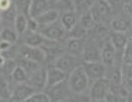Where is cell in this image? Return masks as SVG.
Masks as SVG:
<instances>
[{"label":"cell","mask_w":132,"mask_h":102,"mask_svg":"<svg viewBox=\"0 0 132 102\" xmlns=\"http://www.w3.org/2000/svg\"><path fill=\"white\" fill-rule=\"evenodd\" d=\"M18 35L17 31L11 27H3L0 30V40L9 42L10 44L13 45L18 40Z\"/></svg>","instance_id":"19"},{"label":"cell","mask_w":132,"mask_h":102,"mask_svg":"<svg viewBox=\"0 0 132 102\" xmlns=\"http://www.w3.org/2000/svg\"><path fill=\"white\" fill-rule=\"evenodd\" d=\"M126 98L128 101H132V91H128L127 95H126Z\"/></svg>","instance_id":"36"},{"label":"cell","mask_w":132,"mask_h":102,"mask_svg":"<svg viewBox=\"0 0 132 102\" xmlns=\"http://www.w3.org/2000/svg\"><path fill=\"white\" fill-rule=\"evenodd\" d=\"M2 25H3V20H2V17H1V14H0V30L2 29Z\"/></svg>","instance_id":"38"},{"label":"cell","mask_w":132,"mask_h":102,"mask_svg":"<svg viewBox=\"0 0 132 102\" xmlns=\"http://www.w3.org/2000/svg\"><path fill=\"white\" fill-rule=\"evenodd\" d=\"M111 27L117 32H126L129 29V23L124 19H114L111 22Z\"/></svg>","instance_id":"27"},{"label":"cell","mask_w":132,"mask_h":102,"mask_svg":"<svg viewBox=\"0 0 132 102\" xmlns=\"http://www.w3.org/2000/svg\"><path fill=\"white\" fill-rule=\"evenodd\" d=\"M110 42L113 44V46L115 47L116 51L119 52H122L124 51L126 45H127V42H128V38L126 36L125 32H117V31H114V33L110 36Z\"/></svg>","instance_id":"17"},{"label":"cell","mask_w":132,"mask_h":102,"mask_svg":"<svg viewBox=\"0 0 132 102\" xmlns=\"http://www.w3.org/2000/svg\"><path fill=\"white\" fill-rule=\"evenodd\" d=\"M40 32L43 34L48 40L57 42V41L62 40L64 38L66 30L62 26L61 23L57 24V22H55L53 24H50L48 26L42 27Z\"/></svg>","instance_id":"9"},{"label":"cell","mask_w":132,"mask_h":102,"mask_svg":"<svg viewBox=\"0 0 132 102\" xmlns=\"http://www.w3.org/2000/svg\"><path fill=\"white\" fill-rule=\"evenodd\" d=\"M110 90V83L105 77L93 81L88 91V96L93 101H104L107 93Z\"/></svg>","instance_id":"2"},{"label":"cell","mask_w":132,"mask_h":102,"mask_svg":"<svg viewBox=\"0 0 132 102\" xmlns=\"http://www.w3.org/2000/svg\"><path fill=\"white\" fill-rule=\"evenodd\" d=\"M12 46V44H10L9 42H6V41H3V40H0V49L1 51H7L9 48Z\"/></svg>","instance_id":"34"},{"label":"cell","mask_w":132,"mask_h":102,"mask_svg":"<svg viewBox=\"0 0 132 102\" xmlns=\"http://www.w3.org/2000/svg\"><path fill=\"white\" fill-rule=\"evenodd\" d=\"M42 47L44 48V50H45L46 59L50 60V61L54 60V62H55V60L59 57L60 55L62 54V53L60 52L59 48L56 47V46H53V45H44V46H42Z\"/></svg>","instance_id":"26"},{"label":"cell","mask_w":132,"mask_h":102,"mask_svg":"<svg viewBox=\"0 0 132 102\" xmlns=\"http://www.w3.org/2000/svg\"><path fill=\"white\" fill-rule=\"evenodd\" d=\"M126 10H127V12L129 13V15L132 17V3H128V4L126 5Z\"/></svg>","instance_id":"35"},{"label":"cell","mask_w":132,"mask_h":102,"mask_svg":"<svg viewBox=\"0 0 132 102\" xmlns=\"http://www.w3.org/2000/svg\"><path fill=\"white\" fill-rule=\"evenodd\" d=\"M27 83L31 85L35 90H42L47 85V70L44 68H37L29 73Z\"/></svg>","instance_id":"8"},{"label":"cell","mask_w":132,"mask_h":102,"mask_svg":"<svg viewBox=\"0 0 132 102\" xmlns=\"http://www.w3.org/2000/svg\"><path fill=\"white\" fill-rule=\"evenodd\" d=\"M94 0H75L73 2V9L79 16L82 15L86 12H88L92 10Z\"/></svg>","instance_id":"21"},{"label":"cell","mask_w":132,"mask_h":102,"mask_svg":"<svg viewBox=\"0 0 132 102\" xmlns=\"http://www.w3.org/2000/svg\"><path fill=\"white\" fill-rule=\"evenodd\" d=\"M14 4L13 0H0V12H3Z\"/></svg>","instance_id":"33"},{"label":"cell","mask_w":132,"mask_h":102,"mask_svg":"<svg viewBox=\"0 0 132 102\" xmlns=\"http://www.w3.org/2000/svg\"><path fill=\"white\" fill-rule=\"evenodd\" d=\"M93 20H94V16H93L92 10L86 12L82 15H80V18H79V24H81L82 26L86 29L90 28L93 24Z\"/></svg>","instance_id":"29"},{"label":"cell","mask_w":132,"mask_h":102,"mask_svg":"<svg viewBox=\"0 0 132 102\" xmlns=\"http://www.w3.org/2000/svg\"><path fill=\"white\" fill-rule=\"evenodd\" d=\"M29 73L27 72V70L24 67H22L21 65L15 66L13 69L12 73H11V77L16 83H20V82H26L28 79Z\"/></svg>","instance_id":"23"},{"label":"cell","mask_w":132,"mask_h":102,"mask_svg":"<svg viewBox=\"0 0 132 102\" xmlns=\"http://www.w3.org/2000/svg\"><path fill=\"white\" fill-rule=\"evenodd\" d=\"M50 8H52V6L49 0H32L29 16L32 18H36Z\"/></svg>","instance_id":"14"},{"label":"cell","mask_w":132,"mask_h":102,"mask_svg":"<svg viewBox=\"0 0 132 102\" xmlns=\"http://www.w3.org/2000/svg\"><path fill=\"white\" fill-rule=\"evenodd\" d=\"M123 84H125L128 91H132V67L123 73Z\"/></svg>","instance_id":"32"},{"label":"cell","mask_w":132,"mask_h":102,"mask_svg":"<svg viewBox=\"0 0 132 102\" xmlns=\"http://www.w3.org/2000/svg\"><path fill=\"white\" fill-rule=\"evenodd\" d=\"M51 98L48 93L45 92H34L32 95L28 98L26 102H50Z\"/></svg>","instance_id":"30"},{"label":"cell","mask_w":132,"mask_h":102,"mask_svg":"<svg viewBox=\"0 0 132 102\" xmlns=\"http://www.w3.org/2000/svg\"><path fill=\"white\" fill-rule=\"evenodd\" d=\"M54 66H56L57 68H59L68 74V73H71L79 65L78 59H77V56L71 54V53H64V54L60 55L55 60Z\"/></svg>","instance_id":"5"},{"label":"cell","mask_w":132,"mask_h":102,"mask_svg":"<svg viewBox=\"0 0 132 102\" xmlns=\"http://www.w3.org/2000/svg\"><path fill=\"white\" fill-rule=\"evenodd\" d=\"M123 61L127 66L132 67V39L128 40L127 45L123 51Z\"/></svg>","instance_id":"31"},{"label":"cell","mask_w":132,"mask_h":102,"mask_svg":"<svg viewBox=\"0 0 132 102\" xmlns=\"http://www.w3.org/2000/svg\"><path fill=\"white\" fill-rule=\"evenodd\" d=\"M35 92V89L29 85L27 82H20L17 83L16 86L12 90L10 98L12 101L16 102H26L28 98Z\"/></svg>","instance_id":"7"},{"label":"cell","mask_w":132,"mask_h":102,"mask_svg":"<svg viewBox=\"0 0 132 102\" xmlns=\"http://www.w3.org/2000/svg\"><path fill=\"white\" fill-rule=\"evenodd\" d=\"M32 0H15V6L17 8L18 13L29 16L30 12V6H31Z\"/></svg>","instance_id":"25"},{"label":"cell","mask_w":132,"mask_h":102,"mask_svg":"<svg viewBox=\"0 0 132 102\" xmlns=\"http://www.w3.org/2000/svg\"><path fill=\"white\" fill-rule=\"evenodd\" d=\"M48 40L46 37L38 31H29V33L25 37V44L29 46H34V47H42L46 45V42Z\"/></svg>","instance_id":"15"},{"label":"cell","mask_w":132,"mask_h":102,"mask_svg":"<svg viewBox=\"0 0 132 102\" xmlns=\"http://www.w3.org/2000/svg\"><path fill=\"white\" fill-rule=\"evenodd\" d=\"M109 3L107 0H95L92 7V12L94 17H101L109 12Z\"/></svg>","instance_id":"18"},{"label":"cell","mask_w":132,"mask_h":102,"mask_svg":"<svg viewBox=\"0 0 132 102\" xmlns=\"http://www.w3.org/2000/svg\"><path fill=\"white\" fill-rule=\"evenodd\" d=\"M0 14H1V17H2V20H3V24L4 23L14 24L15 18H16V16L18 14L17 8L15 6V2H14V4L10 8H8L7 10L3 11V12H0Z\"/></svg>","instance_id":"24"},{"label":"cell","mask_w":132,"mask_h":102,"mask_svg":"<svg viewBox=\"0 0 132 102\" xmlns=\"http://www.w3.org/2000/svg\"><path fill=\"white\" fill-rule=\"evenodd\" d=\"M86 61H96L100 60V50H98L94 45H86L82 53Z\"/></svg>","instance_id":"22"},{"label":"cell","mask_w":132,"mask_h":102,"mask_svg":"<svg viewBox=\"0 0 132 102\" xmlns=\"http://www.w3.org/2000/svg\"><path fill=\"white\" fill-rule=\"evenodd\" d=\"M20 55L22 58L37 63H42L46 60V53L43 47H34L25 44L20 49Z\"/></svg>","instance_id":"6"},{"label":"cell","mask_w":132,"mask_h":102,"mask_svg":"<svg viewBox=\"0 0 132 102\" xmlns=\"http://www.w3.org/2000/svg\"><path fill=\"white\" fill-rule=\"evenodd\" d=\"M49 96L51 98V101H65L72 98V90L69 86L68 80L61 82L59 84L55 85L53 87L49 88Z\"/></svg>","instance_id":"4"},{"label":"cell","mask_w":132,"mask_h":102,"mask_svg":"<svg viewBox=\"0 0 132 102\" xmlns=\"http://www.w3.org/2000/svg\"><path fill=\"white\" fill-rule=\"evenodd\" d=\"M82 68L88 77L89 81H94L99 78L105 77L106 65L104 63L96 60V61H85L82 64Z\"/></svg>","instance_id":"3"},{"label":"cell","mask_w":132,"mask_h":102,"mask_svg":"<svg viewBox=\"0 0 132 102\" xmlns=\"http://www.w3.org/2000/svg\"><path fill=\"white\" fill-rule=\"evenodd\" d=\"M67 80V73L62 71L56 66L47 69V88L53 87L61 82Z\"/></svg>","instance_id":"11"},{"label":"cell","mask_w":132,"mask_h":102,"mask_svg":"<svg viewBox=\"0 0 132 102\" xmlns=\"http://www.w3.org/2000/svg\"><path fill=\"white\" fill-rule=\"evenodd\" d=\"M116 52L117 51L110 40L107 41L100 49V61L105 65L111 66L116 60Z\"/></svg>","instance_id":"10"},{"label":"cell","mask_w":132,"mask_h":102,"mask_svg":"<svg viewBox=\"0 0 132 102\" xmlns=\"http://www.w3.org/2000/svg\"><path fill=\"white\" fill-rule=\"evenodd\" d=\"M68 83L72 92L76 95H81L87 90L89 79L86 76L82 65L78 66L70 73V76L68 78Z\"/></svg>","instance_id":"1"},{"label":"cell","mask_w":132,"mask_h":102,"mask_svg":"<svg viewBox=\"0 0 132 102\" xmlns=\"http://www.w3.org/2000/svg\"><path fill=\"white\" fill-rule=\"evenodd\" d=\"M28 21H29V17L26 15L18 13L15 21H14V29L17 31L18 34H24L27 32L28 30Z\"/></svg>","instance_id":"20"},{"label":"cell","mask_w":132,"mask_h":102,"mask_svg":"<svg viewBox=\"0 0 132 102\" xmlns=\"http://www.w3.org/2000/svg\"><path fill=\"white\" fill-rule=\"evenodd\" d=\"M86 28H85L81 24L78 23L73 28H72L69 32H70V37L72 38H79L82 39L86 34Z\"/></svg>","instance_id":"28"},{"label":"cell","mask_w":132,"mask_h":102,"mask_svg":"<svg viewBox=\"0 0 132 102\" xmlns=\"http://www.w3.org/2000/svg\"><path fill=\"white\" fill-rule=\"evenodd\" d=\"M85 47H86V44L82 41V39L70 37L67 41V48L69 50V53L75 55V56L82 55Z\"/></svg>","instance_id":"16"},{"label":"cell","mask_w":132,"mask_h":102,"mask_svg":"<svg viewBox=\"0 0 132 102\" xmlns=\"http://www.w3.org/2000/svg\"><path fill=\"white\" fill-rule=\"evenodd\" d=\"M60 17V12L58 9H53L50 8L47 11H45L44 13H42L39 15L38 17H36L35 19L37 20V22L39 23L40 28L48 26L50 24H53L55 22H57Z\"/></svg>","instance_id":"12"},{"label":"cell","mask_w":132,"mask_h":102,"mask_svg":"<svg viewBox=\"0 0 132 102\" xmlns=\"http://www.w3.org/2000/svg\"><path fill=\"white\" fill-rule=\"evenodd\" d=\"M79 22V14L75 10L65 11L61 15V24L65 28L66 31H70Z\"/></svg>","instance_id":"13"},{"label":"cell","mask_w":132,"mask_h":102,"mask_svg":"<svg viewBox=\"0 0 132 102\" xmlns=\"http://www.w3.org/2000/svg\"><path fill=\"white\" fill-rule=\"evenodd\" d=\"M107 1H108L109 4H113V3L115 4V3H118L120 0H107Z\"/></svg>","instance_id":"37"}]
</instances>
